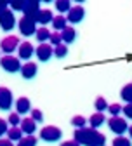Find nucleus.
<instances>
[{
	"mask_svg": "<svg viewBox=\"0 0 132 146\" xmlns=\"http://www.w3.org/2000/svg\"><path fill=\"white\" fill-rule=\"evenodd\" d=\"M73 141H77L80 146H104L106 137L98 129L92 127H84V129H75Z\"/></svg>",
	"mask_w": 132,
	"mask_h": 146,
	"instance_id": "1",
	"label": "nucleus"
},
{
	"mask_svg": "<svg viewBox=\"0 0 132 146\" xmlns=\"http://www.w3.org/2000/svg\"><path fill=\"white\" fill-rule=\"evenodd\" d=\"M61 137H63V132H61L59 127H56V125H45L40 131V139L45 141V143H58Z\"/></svg>",
	"mask_w": 132,
	"mask_h": 146,
	"instance_id": "2",
	"label": "nucleus"
},
{
	"mask_svg": "<svg viewBox=\"0 0 132 146\" xmlns=\"http://www.w3.org/2000/svg\"><path fill=\"white\" fill-rule=\"evenodd\" d=\"M0 66L7 73H17V71H21L23 64H21V59L16 56H2L0 58Z\"/></svg>",
	"mask_w": 132,
	"mask_h": 146,
	"instance_id": "3",
	"label": "nucleus"
},
{
	"mask_svg": "<svg viewBox=\"0 0 132 146\" xmlns=\"http://www.w3.org/2000/svg\"><path fill=\"white\" fill-rule=\"evenodd\" d=\"M17 28H19V33L25 35V36H31L36 33V21L33 17H28V16H23L19 21H17Z\"/></svg>",
	"mask_w": 132,
	"mask_h": 146,
	"instance_id": "4",
	"label": "nucleus"
},
{
	"mask_svg": "<svg viewBox=\"0 0 132 146\" xmlns=\"http://www.w3.org/2000/svg\"><path fill=\"white\" fill-rule=\"evenodd\" d=\"M108 127H109V131L113 134H117V136H123L127 131H129V123L125 118L122 117H111L108 120Z\"/></svg>",
	"mask_w": 132,
	"mask_h": 146,
	"instance_id": "5",
	"label": "nucleus"
},
{
	"mask_svg": "<svg viewBox=\"0 0 132 146\" xmlns=\"http://www.w3.org/2000/svg\"><path fill=\"white\" fill-rule=\"evenodd\" d=\"M17 47H19V38H17L16 35H9L0 42V50H2L5 56H12V52L17 50Z\"/></svg>",
	"mask_w": 132,
	"mask_h": 146,
	"instance_id": "6",
	"label": "nucleus"
},
{
	"mask_svg": "<svg viewBox=\"0 0 132 146\" xmlns=\"http://www.w3.org/2000/svg\"><path fill=\"white\" fill-rule=\"evenodd\" d=\"M16 25H17L16 16H14V12H12L11 9L0 12V28H2L4 31H11Z\"/></svg>",
	"mask_w": 132,
	"mask_h": 146,
	"instance_id": "7",
	"label": "nucleus"
},
{
	"mask_svg": "<svg viewBox=\"0 0 132 146\" xmlns=\"http://www.w3.org/2000/svg\"><path fill=\"white\" fill-rule=\"evenodd\" d=\"M84 17H85V9L78 4V5H71L70 12L66 14V21L71 25H78L84 21Z\"/></svg>",
	"mask_w": 132,
	"mask_h": 146,
	"instance_id": "8",
	"label": "nucleus"
},
{
	"mask_svg": "<svg viewBox=\"0 0 132 146\" xmlns=\"http://www.w3.org/2000/svg\"><path fill=\"white\" fill-rule=\"evenodd\" d=\"M12 104H14L12 90L7 89V87H0V110H4V111H9Z\"/></svg>",
	"mask_w": 132,
	"mask_h": 146,
	"instance_id": "9",
	"label": "nucleus"
},
{
	"mask_svg": "<svg viewBox=\"0 0 132 146\" xmlns=\"http://www.w3.org/2000/svg\"><path fill=\"white\" fill-rule=\"evenodd\" d=\"M35 56L38 58V61L47 63L52 56H54V47L50 44H40L38 47L35 49Z\"/></svg>",
	"mask_w": 132,
	"mask_h": 146,
	"instance_id": "10",
	"label": "nucleus"
},
{
	"mask_svg": "<svg viewBox=\"0 0 132 146\" xmlns=\"http://www.w3.org/2000/svg\"><path fill=\"white\" fill-rule=\"evenodd\" d=\"M40 11V0H25V7H23V16L33 17L36 19V14Z\"/></svg>",
	"mask_w": 132,
	"mask_h": 146,
	"instance_id": "11",
	"label": "nucleus"
},
{
	"mask_svg": "<svg viewBox=\"0 0 132 146\" xmlns=\"http://www.w3.org/2000/svg\"><path fill=\"white\" fill-rule=\"evenodd\" d=\"M35 54V47L31 45V42H21L19 47H17V58L19 59H25V61H30Z\"/></svg>",
	"mask_w": 132,
	"mask_h": 146,
	"instance_id": "12",
	"label": "nucleus"
},
{
	"mask_svg": "<svg viewBox=\"0 0 132 146\" xmlns=\"http://www.w3.org/2000/svg\"><path fill=\"white\" fill-rule=\"evenodd\" d=\"M19 129L25 136H33L35 131H36V122L31 118V117H25L19 123Z\"/></svg>",
	"mask_w": 132,
	"mask_h": 146,
	"instance_id": "13",
	"label": "nucleus"
},
{
	"mask_svg": "<svg viewBox=\"0 0 132 146\" xmlns=\"http://www.w3.org/2000/svg\"><path fill=\"white\" fill-rule=\"evenodd\" d=\"M14 106H16V113H17V115H26V113L31 111V103H30V99L25 98V96L17 98V101L14 103Z\"/></svg>",
	"mask_w": 132,
	"mask_h": 146,
	"instance_id": "14",
	"label": "nucleus"
},
{
	"mask_svg": "<svg viewBox=\"0 0 132 146\" xmlns=\"http://www.w3.org/2000/svg\"><path fill=\"white\" fill-rule=\"evenodd\" d=\"M36 71H38V66H36V63H31V61H26L23 66H21V77L25 80H31Z\"/></svg>",
	"mask_w": 132,
	"mask_h": 146,
	"instance_id": "15",
	"label": "nucleus"
},
{
	"mask_svg": "<svg viewBox=\"0 0 132 146\" xmlns=\"http://www.w3.org/2000/svg\"><path fill=\"white\" fill-rule=\"evenodd\" d=\"M52 19H54V16H52V12L49 11V9H40L38 11V14H36V23L38 25H42V26H47L49 23H52Z\"/></svg>",
	"mask_w": 132,
	"mask_h": 146,
	"instance_id": "16",
	"label": "nucleus"
},
{
	"mask_svg": "<svg viewBox=\"0 0 132 146\" xmlns=\"http://www.w3.org/2000/svg\"><path fill=\"white\" fill-rule=\"evenodd\" d=\"M75 38H77V31H75V28L73 26H66L63 31H61V40H63V44L64 45H68V44H73L75 42Z\"/></svg>",
	"mask_w": 132,
	"mask_h": 146,
	"instance_id": "17",
	"label": "nucleus"
},
{
	"mask_svg": "<svg viewBox=\"0 0 132 146\" xmlns=\"http://www.w3.org/2000/svg\"><path fill=\"white\" fill-rule=\"evenodd\" d=\"M104 122H106V117H104V113H99V111L92 113V117L89 118V125L92 127V129H99Z\"/></svg>",
	"mask_w": 132,
	"mask_h": 146,
	"instance_id": "18",
	"label": "nucleus"
},
{
	"mask_svg": "<svg viewBox=\"0 0 132 146\" xmlns=\"http://www.w3.org/2000/svg\"><path fill=\"white\" fill-rule=\"evenodd\" d=\"M68 26V21H66V16H61V14H58V16H54V19H52V28L56 30V31H63L64 28Z\"/></svg>",
	"mask_w": 132,
	"mask_h": 146,
	"instance_id": "19",
	"label": "nucleus"
},
{
	"mask_svg": "<svg viewBox=\"0 0 132 146\" xmlns=\"http://www.w3.org/2000/svg\"><path fill=\"white\" fill-rule=\"evenodd\" d=\"M50 30L47 28V26H42V28H36V33H35V36H36V40L38 42H42V44H47V40L50 38Z\"/></svg>",
	"mask_w": 132,
	"mask_h": 146,
	"instance_id": "20",
	"label": "nucleus"
},
{
	"mask_svg": "<svg viewBox=\"0 0 132 146\" xmlns=\"http://www.w3.org/2000/svg\"><path fill=\"white\" fill-rule=\"evenodd\" d=\"M54 7H56V11L63 16V14H68V12H70L71 2H70V0H56V2H54Z\"/></svg>",
	"mask_w": 132,
	"mask_h": 146,
	"instance_id": "21",
	"label": "nucleus"
},
{
	"mask_svg": "<svg viewBox=\"0 0 132 146\" xmlns=\"http://www.w3.org/2000/svg\"><path fill=\"white\" fill-rule=\"evenodd\" d=\"M23 137V132L19 127H9V131H7V139H11L12 143H17Z\"/></svg>",
	"mask_w": 132,
	"mask_h": 146,
	"instance_id": "22",
	"label": "nucleus"
},
{
	"mask_svg": "<svg viewBox=\"0 0 132 146\" xmlns=\"http://www.w3.org/2000/svg\"><path fill=\"white\" fill-rule=\"evenodd\" d=\"M36 139L35 136H23L19 141H17V144L16 146H36Z\"/></svg>",
	"mask_w": 132,
	"mask_h": 146,
	"instance_id": "23",
	"label": "nucleus"
},
{
	"mask_svg": "<svg viewBox=\"0 0 132 146\" xmlns=\"http://www.w3.org/2000/svg\"><path fill=\"white\" fill-rule=\"evenodd\" d=\"M71 125L75 127V129H84V127L87 125V118L82 117V115H77L71 118Z\"/></svg>",
	"mask_w": 132,
	"mask_h": 146,
	"instance_id": "24",
	"label": "nucleus"
},
{
	"mask_svg": "<svg viewBox=\"0 0 132 146\" xmlns=\"http://www.w3.org/2000/svg\"><path fill=\"white\" fill-rule=\"evenodd\" d=\"M122 99L125 103H132V84H127L123 89H122V92H120Z\"/></svg>",
	"mask_w": 132,
	"mask_h": 146,
	"instance_id": "25",
	"label": "nucleus"
},
{
	"mask_svg": "<svg viewBox=\"0 0 132 146\" xmlns=\"http://www.w3.org/2000/svg\"><path fill=\"white\" fill-rule=\"evenodd\" d=\"M94 106H96V110H98V111L99 113H103V111H106V110H108V103H106V99L103 98V96H99L96 101H94Z\"/></svg>",
	"mask_w": 132,
	"mask_h": 146,
	"instance_id": "26",
	"label": "nucleus"
},
{
	"mask_svg": "<svg viewBox=\"0 0 132 146\" xmlns=\"http://www.w3.org/2000/svg\"><path fill=\"white\" fill-rule=\"evenodd\" d=\"M111 146H132V141L125 136H117L113 139V144Z\"/></svg>",
	"mask_w": 132,
	"mask_h": 146,
	"instance_id": "27",
	"label": "nucleus"
},
{
	"mask_svg": "<svg viewBox=\"0 0 132 146\" xmlns=\"http://www.w3.org/2000/svg\"><path fill=\"white\" fill-rule=\"evenodd\" d=\"M54 56L56 58H66L68 56V45H64V44H61V45H58V47H54Z\"/></svg>",
	"mask_w": 132,
	"mask_h": 146,
	"instance_id": "28",
	"label": "nucleus"
},
{
	"mask_svg": "<svg viewBox=\"0 0 132 146\" xmlns=\"http://www.w3.org/2000/svg\"><path fill=\"white\" fill-rule=\"evenodd\" d=\"M21 120H23V118H21V115H17L16 111H14V113H11V115L7 117V123H9L11 127H19Z\"/></svg>",
	"mask_w": 132,
	"mask_h": 146,
	"instance_id": "29",
	"label": "nucleus"
},
{
	"mask_svg": "<svg viewBox=\"0 0 132 146\" xmlns=\"http://www.w3.org/2000/svg\"><path fill=\"white\" fill-rule=\"evenodd\" d=\"M122 104H118V103H113V104H109L108 106V113L111 115V117H120V113H122Z\"/></svg>",
	"mask_w": 132,
	"mask_h": 146,
	"instance_id": "30",
	"label": "nucleus"
},
{
	"mask_svg": "<svg viewBox=\"0 0 132 146\" xmlns=\"http://www.w3.org/2000/svg\"><path fill=\"white\" fill-rule=\"evenodd\" d=\"M49 42H50V45H52V47H58V45H61V44H63V40H61V33H59V31H54V33H50V38H49Z\"/></svg>",
	"mask_w": 132,
	"mask_h": 146,
	"instance_id": "31",
	"label": "nucleus"
},
{
	"mask_svg": "<svg viewBox=\"0 0 132 146\" xmlns=\"http://www.w3.org/2000/svg\"><path fill=\"white\" fill-rule=\"evenodd\" d=\"M30 113H31V118H33V120H35L36 123H40V122H44V113L40 111L38 108H36V110H31Z\"/></svg>",
	"mask_w": 132,
	"mask_h": 146,
	"instance_id": "32",
	"label": "nucleus"
},
{
	"mask_svg": "<svg viewBox=\"0 0 132 146\" xmlns=\"http://www.w3.org/2000/svg\"><path fill=\"white\" fill-rule=\"evenodd\" d=\"M7 131H9V123H7V120H5V118H0V139H2V137L7 134Z\"/></svg>",
	"mask_w": 132,
	"mask_h": 146,
	"instance_id": "33",
	"label": "nucleus"
},
{
	"mask_svg": "<svg viewBox=\"0 0 132 146\" xmlns=\"http://www.w3.org/2000/svg\"><path fill=\"white\" fill-rule=\"evenodd\" d=\"M23 7H25V0H21V2H11L9 4V9L14 12V11H21L23 12Z\"/></svg>",
	"mask_w": 132,
	"mask_h": 146,
	"instance_id": "34",
	"label": "nucleus"
},
{
	"mask_svg": "<svg viewBox=\"0 0 132 146\" xmlns=\"http://www.w3.org/2000/svg\"><path fill=\"white\" fill-rule=\"evenodd\" d=\"M122 113L125 115V118L132 120V103H127V104L122 108Z\"/></svg>",
	"mask_w": 132,
	"mask_h": 146,
	"instance_id": "35",
	"label": "nucleus"
},
{
	"mask_svg": "<svg viewBox=\"0 0 132 146\" xmlns=\"http://www.w3.org/2000/svg\"><path fill=\"white\" fill-rule=\"evenodd\" d=\"M0 146H16L11 139H7V137H2L0 139Z\"/></svg>",
	"mask_w": 132,
	"mask_h": 146,
	"instance_id": "36",
	"label": "nucleus"
},
{
	"mask_svg": "<svg viewBox=\"0 0 132 146\" xmlns=\"http://www.w3.org/2000/svg\"><path fill=\"white\" fill-rule=\"evenodd\" d=\"M61 146H80V144H78L77 141H73V139H71V141H63Z\"/></svg>",
	"mask_w": 132,
	"mask_h": 146,
	"instance_id": "37",
	"label": "nucleus"
},
{
	"mask_svg": "<svg viewBox=\"0 0 132 146\" xmlns=\"http://www.w3.org/2000/svg\"><path fill=\"white\" fill-rule=\"evenodd\" d=\"M7 9H9V4L0 0V12H4V11H7Z\"/></svg>",
	"mask_w": 132,
	"mask_h": 146,
	"instance_id": "38",
	"label": "nucleus"
},
{
	"mask_svg": "<svg viewBox=\"0 0 132 146\" xmlns=\"http://www.w3.org/2000/svg\"><path fill=\"white\" fill-rule=\"evenodd\" d=\"M127 132H129V136H130V139H132V125H129V131H127Z\"/></svg>",
	"mask_w": 132,
	"mask_h": 146,
	"instance_id": "39",
	"label": "nucleus"
}]
</instances>
